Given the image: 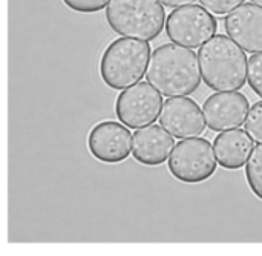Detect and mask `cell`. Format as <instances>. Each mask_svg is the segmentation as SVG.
<instances>
[{
    "label": "cell",
    "mask_w": 262,
    "mask_h": 256,
    "mask_svg": "<svg viewBox=\"0 0 262 256\" xmlns=\"http://www.w3.org/2000/svg\"><path fill=\"white\" fill-rule=\"evenodd\" d=\"M246 181L252 194L262 201V143L253 149L246 164Z\"/></svg>",
    "instance_id": "14"
},
{
    "label": "cell",
    "mask_w": 262,
    "mask_h": 256,
    "mask_svg": "<svg viewBox=\"0 0 262 256\" xmlns=\"http://www.w3.org/2000/svg\"><path fill=\"white\" fill-rule=\"evenodd\" d=\"M132 134L120 121H100L88 135L89 154L104 164H120L132 151Z\"/></svg>",
    "instance_id": "8"
},
{
    "label": "cell",
    "mask_w": 262,
    "mask_h": 256,
    "mask_svg": "<svg viewBox=\"0 0 262 256\" xmlns=\"http://www.w3.org/2000/svg\"><path fill=\"white\" fill-rule=\"evenodd\" d=\"M200 2L201 6H204L212 14L224 15V14H230L233 9L244 5L246 0H200Z\"/></svg>",
    "instance_id": "18"
},
{
    "label": "cell",
    "mask_w": 262,
    "mask_h": 256,
    "mask_svg": "<svg viewBox=\"0 0 262 256\" xmlns=\"http://www.w3.org/2000/svg\"><path fill=\"white\" fill-rule=\"evenodd\" d=\"M246 131L253 138V141L262 143V101H256L246 118Z\"/></svg>",
    "instance_id": "16"
},
{
    "label": "cell",
    "mask_w": 262,
    "mask_h": 256,
    "mask_svg": "<svg viewBox=\"0 0 262 256\" xmlns=\"http://www.w3.org/2000/svg\"><path fill=\"white\" fill-rule=\"evenodd\" d=\"M106 22L121 37L152 41L166 28V11L160 0H111Z\"/></svg>",
    "instance_id": "4"
},
{
    "label": "cell",
    "mask_w": 262,
    "mask_h": 256,
    "mask_svg": "<svg viewBox=\"0 0 262 256\" xmlns=\"http://www.w3.org/2000/svg\"><path fill=\"white\" fill-rule=\"evenodd\" d=\"M175 137L170 135L163 126L150 124L137 129L132 137L134 160L143 166H161L170 157L175 147Z\"/></svg>",
    "instance_id": "12"
},
{
    "label": "cell",
    "mask_w": 262,
    "mask_h": 256,
    "mask_svg": "<svg viewBox=\"0 0 262 256\" xmlns=\"http://www.w3.org/2000/svg\"><path fill=\"white\" fill-rule=\"evenodd\" d=\"M224 28L227 35L246 52H262V8L255 3H244L226 15Z\"/></svg>",
    "instance_id": "11"
},
{
    "label": "cell",
    "mask_w": 262,
    "mask_h": 256,
    "mask_svg": "<svg viewBox=\"0 0 262 256\" xmlns=\"http://www.w3.org/2000/svg\"><path fill=\"white\" fill-rule=\"evenodd\" d=\"M69 9L80 14H95L107 8L111 0H61Z\"/></svg>",
    "instance_id": "17"
},
{
    "label": "cell",
    "mask_w": 262,
    "mask_h": 256,
    "mask_svg": "<svg viewBox=\"0 0 262 256\" xmlns=\"http://www.w3.org/2000/svg\"><path fill=\"white\" fill-rule=\"evenodd\" d=\"M167 164L175 180L184 184H200L215 175L218 160L210 141L195 137L175 144Z\"/></svg>",
    "instance_id": "5"
},
{
    "label": "cell",
    "mask_w": 262,
    "mask_h": 256,
    "mask_svg": "<svg viewBox=\"0 0 262 256\" xmlns=\"http://www.w3.org/2000/svg\"><path fill=\"white\" fill-rule=\"evenodd\" d=\"M203 80L216 92H233L247 81L249 58L229 35L216 34L198 51Z\"/></svg>",
    "instance_id": "2"
},
{
    "label": "cell",
    "mask_w": 262,
    "mask_h": 256,
    "mask_svg": "<svg viewBox=\"0 0 262 256\" xmlns=\"http://www.w3.org/2000/svg\"><path fill=\"white\" fill-rule=\"evenodd\" d=\"M160 124L180 140L200 137L207 126L204 112L189 97H169L163 104Z\"/></svg>",
    "instance_id": "9"
},
{
    "label": "cell",
    "mask_w": 262,
    "mask_h": 256,
    "mask_svg": "<svg viewBox=\"0 0 262 256\" xmlns=\"http://www.w3.org/2000/svg\"><path fill=\"white\" fill-rule=\"evenodd\" d=\"M252 3H255V5H258V6L262 8V0H252Z\"/></svg>",
    "instance_id": "20"
},
{
    "label": "cell",
    "mask_w": 262,
    "mask_h": 256,
    "mask_svg": "<svg viewBox=\"0 0 262 256\" xmlns=\"http://www.w3.org/2000/svg\"><path fill=\"white\" fill-rule=\"evenodd\" d=\"M146 77L163 95L186 97L200 88L203 74L200 60L190 48L164 43L152 52Z\"/></svg>",
    "instance_id": "1"
},
{
    "label": "cell",
    "mask_w": 262,
    "mask_h": 256,
    "mask_svg": "<svg viewBox=\"0 0 262 256\" xmlns=\"http://www.w3.org/2000/svg\"><path fill=\"white\" fill-rule=\"evenodd\" d=\"M163 94L149 81H140L120 92L115 101L117 118L130 129L154 124L163 109Z\"/></svg>",
    "instance_id": "7"
},
{
    "label": "cell",
    "mask_w": 262,
    "mask_h": 256,
    "mask_svg": "<svg viewBox=\"0 0 262 256\" xmlns=\"http://www.w3.org/2000/svg\"><path fill=\"white\" fill-rule=\"evenodd\" d=\"M249 111V98L239 91L212 94L203 104L206 124L213 132L238 129L244 124Z\"/></svg>",
    "instance_id": "10"
},
{
    "label": "cell",
    "mask_w": 262,
    "mask_h": 256,
    "mask_svg": "<svg viewBox=\"0 0 262 256\" xmlns=\"http://www.w3.org/2000/svg\"><path fill=\"white\" fill-rule=\"evenodd\" d=\"M247 81L252 91L262 98V52L253 54L249 58Z\"/></svg>",
    "instance_id": "15"
},
{
    "label": "cell",
    "mask_w": 262,
    "mask_h": 256,
    "mask_svg": "<svg viewBox=\"0 0 262 256\" xmlns=\"http://www.w3.org/2000/svg\"><path fill=\"white\" fill-rule=\"evenodd\" d=\"M152 57L149 41L121 37L111 41L100 58V77L103 83L115 91H124L147 72Z\"/></svg>",
    "instance_id": "3"
},
{
    "label": "cell",
    "mask_w": 262,
    "mask_h": 256,
    "mask_svg": "<svg viewBox=\"0 0 262 256\" xmlns=\"http://www.w3.org/2000/svg\"><path fill=\"white\" fill-rule=\"evenodd\" d=\"M215 15L200 5H187L172 9L166 20V34L172 43L186 48H201L216 35Z\"/></svg>",
    "instance_id": "6"
},
{
    "label": "cell",
    "mask_w": 262,
    "mask_h": 256,
    "mask_svg": "<svg viewBox=\"0 0 262 256\" xmlns=\"http://www.w3.org/2000/svg\"><path fill=\"white\" fill-rule=\"evenodd\" d=\"M218 164L226 170H238L244 167L255 149L253 138L247 131L232 129L221 132L213 141Z\"/></svg>",
    "instance_id": "13"
},
{
    "label": "cell",
    "mask_w": 262,
    "mask_h": 256,
    "mask_svg": "<svg viewBox=\"0 0 262 256\" xmlns=\"http://www.w3.org/2000/svg\"><path fill=\"white\" fill-rule=\"evenodd\" d=\"M164 6H167V8H172V9H175V8H181V6H187V5H192L195 0H160Z\"/></svg>",
    "instance_id": "19"
}]
</instances>
